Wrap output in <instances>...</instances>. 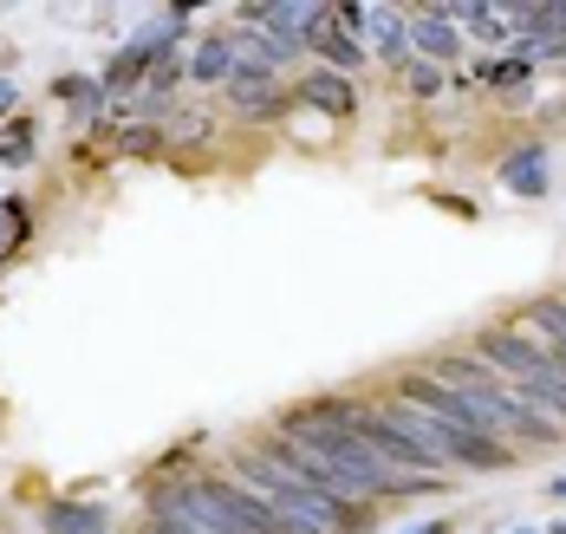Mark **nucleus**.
<instances>
[{"label": "nucleus", "instance_id": "4", "mask_svg": "<svg viewBox=\"0 0 566 534\" xmlns=\"http://www.w3.org/2000/svg\"><path fill=\"white\" fill-rule=\"evenodd\" d=\"M397 398H410V405H423V411L437 417L443 430L455 437V463H469V470H502L509 463V450L475 423V411H469V398L455 391L450 378H430V371H410L403 385H397Z\"/></svg>", "mask_w": 566, "mask_h": 534}, {"label": "nucleus", "instance_id": "14", "mask_svg": "<svg viewBox=\"0 0 566 534\" xmlns=\"http://www.w3.org/2000/svg\"><path fill=\"white\" fill-rule=\"evenodd\" d=\"M20 235H27V209H20L13 196H0V261L20 248Z\"/></svg>", "mask_w": 566, "mask_h": 534}, {"label": "nucleus", "instance_id": "8", "mask_svg": "<svg viewBox=\"0 0 566 534\" xmlns=\"http://www.w3.org/2000/svg\"><path fill=\"white\" fill-rule=\"evenodd\" d=\"M502 189H509V196H527V202L547 196V150H541V144L514 150L509 164H502Z\"/></svg>", "mask_w": 566, "mask_h": 534}, {"label": "nucleus", "instance_id": "5", "mask_svg": "<svg viewBox=\"0 0 566 534\" xmlns=\"http://www.w3.org/2000/svg\"><path fill=\"white\" fill-rule=\"evenodd\" d=\"M300 98H306L313 112H326V118H352V112H358V78H345L333 65H313V72L300 78Z\"/></svg>", "mask_w": 566, "mask_h": 534}, {"label": "nucleus", "instance_id": "12", "mask_svg": "<svg viewBox=\"0 0 566 534\" xmlns=\"http://www.w3.org/2000/svg\"><path fill=\"white\" fill-rule=\"evenodd\" d=\"M455 20L475 33V40H509L514 27H509V7H482V0H469V7H450Z\"/></svg>", "mask_w": 566, "mask_h": 534}, {"label": "nucleus", "instance_id": "19", "mask_svg": "<svg viewBox=\"0 0 566 534\" xmlns=\"http://www.w3.org/2000/svg\"><path fill=\"white\" fill-rule=\"evenodd\" d=\"M554 495H560V502H566V475H560V482H554Z\"/></svg>", "mask_w": 566, "mask_h": 534}, {"label": "nucleus", "instance_id": "13", "mask_svg": "<svg viewBox=\"0 0 566 534\" xmlns=\"http://www.w3.org/2000/svg\"><path fill=\"white\" fill-rule=\"evenodd\" d=\"M0 164H33V124H7L0 130Z\"/></svg>", "mask_w": 566, "mask_h": 534}, {"label": "nucleus", "instance_id": "7", "mask_svg": "<svg viewBox=\"0 0 566 534\" xmlns=\"http://www.w3.org/2000/svg\"><path fill=\"white\" fill-rule=\"evenodd\" d=\"M410 46L430 53V60H455L462 40H455V13L450 7H423V13H410Z\"/></svg>", "mask_w": 566, "mask_h": 534}, {"label": "nucleus", "instance_id": "11", "mask_svg": "<svg viewBox=\"0 0 566 534\" xmlns=\"http://www.w3.org/2000/svg\"><path fill=\"white\" fill-rule=\"evenodd\" d=\"M228 72H234V46H228V40H202V46L189 53V78H196V85H228Z\"/></svg>", "mask_w": 566, "mask_h": 534}, {"label": "nucleus", "instance_id": "17", "mask_svg": "<svg viewBox=\"0 0 566 534\" xmlns=\"http://www.w3.org/2000/svg\"><path fill=\"white\" fill-rule=\"evenodd\" d=\"M455 522H443V515H437V522H417V528H403V534H450Z\"/></svg>", "mask_w": 566, "mask_h": 534}, {"label": "nucleus", "instance_id": "15", "mask_svg": "<svg viewBox=\"0 0 566 534\" xmlns=\"http://www.w3.org/2000/svg\"><path fill=\"white\" fill-rule=\"evenodd\" d=\"M403 85H410L417 98H430V92L443 85V72H437V65H430V60H403Z\"/></svg>", "mask_w": 566, "mask_h": 534}, {"label": "nucleus", "instance_id": "6", "mask_svg": "<svg viewBox=\"0 0 566 534\" xmlns=\"http://www.w3.org/2000/svg\"><path fill=\"white\" fill-rule=\"evenodd\" d=\"M228 98H234L241 118H274V112H281L274 72H248V65H234V72H228Z\"/></svg>", "mask_w": 566, "mask_h": 534}, {"label": "nucleus", "instance_id": "20", "mask_svg": "<svg viewBox=\"0 0 566 534\" xmlns=\"http://www.w3.org/2000/svg\"><path fill=\"white\" fill-rule=\"evenodd\" d=\"M514 534H527V528H514Z\"/></svg>", "mask_w": 566, "mask_h": 534}, {"label": "nucleus", "instance_id": "10", "mask_svg": "<svg viewBox=\"0 0 566 534\" xmlns=\"http://www.w3.org/2000/svg\"><path fill=\"white\" fill-rule=\"evenodd\" d=\"M306 46H319V53L333 60V72H345V78H352V65H358V40L333 27V7H319V20H313V40H306Z\"/></svg>", "mask_w": 566, "mask_h": 534}, {"label": "nucleus", "instance_id": "3", "mask_svg": "<svg viewBox=\"0 0 566 534\" xmlns=\"http://www.w3.org/2000/svg\"><path fill=\"white\" fill-rule=\"evenodd\" d=\"M475 358L495 365L514 391H527L554 423H566V365L547 353L541 339H521V333H509V326H489V333L475 339Z\"/></svg>", "mask_w": 566, "mask_h": 534}, {"label": "nucleus", "instance_id": "16", "mask_svg": "<svg viewBox=\"0 0 566 534\" xmlns=\"http://www.w3.org/2000/svg\"><path fill=\"white\" fill-rule=\"evenodd\" d=\"M489 78H495L502 92H514V98H521V92H527V60H509V65H495Z\"/></svg>", "mask_w": 566, "mask_h": 534}, {"label": "nucleus", "instance_id": "9", "mask_svg": "<svg viewBox=\"0 0 566 534\" xmlns=\"http://www.w3.org/2000/svg\"><path fill=\"white\" fill-rule=\"evenodd\" d=\"M112 515L98 502H46V534H105Z\"/></svg>", "mask_w": 566, "mask_h": 534}, {"label": "nucleus", "instance_id": "2", "mask_svg": "<svg viewBox=\"0 0 566 534\" xmlns=\"http://www.w3.org/2000/svg\"><path fill=\"white\" fill-rule=\"evenodd\" d=\"M281 430H293V437H306L313 450H326L333 457V470L358 489V495H403V489H430V482H417V475H403L397 463H385L352 423H345L333 405H306V411H293L281 423Z\"/></svg>", "mask_w": 566, "mask_h": 534}, {"label": "nucleus", "instance_id": "1", "mask_svg": "<svg viewBox=\"0 0 566 534\" xmlns=\"http://www.w3.org/2000/svg\"><path fill=\"white\" fill-rule=\"evenodd\" d=\"M234 470L254 482V495H268V509L286 522V534H352V528L371 522L365 509H352V502H339V495L313 489L306 475H293L286 463H274L268 450H241Z\"/></svg>", "mask_w": 566, "mask_h": 534}, {"label": "nucleus", "instance_id": "18", "mask_svg": "<svg viewBox=\"0 0 566 534\" xmlns=\"http://www.w3.org/2000/svg\"><path fill=\"white\" fill-rule=\"evenodd\" d=\"M0 112H13V85H0Z\"/></svg>", "mask_w": 566, "mask_h": 534}]
</instances>
